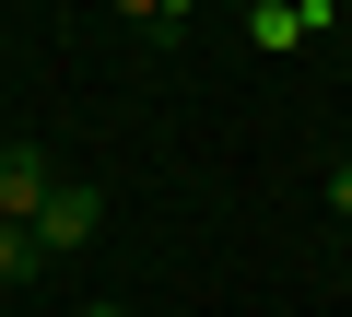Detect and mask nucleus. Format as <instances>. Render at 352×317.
Wrapping results in <instances>:
<instances>
[{"label": "nucleus", "instance_id": "f257e3e1", "mask_svg": "<svg viewBox=\"0 0 352 317\" xmlns=\"http://www.w3.org/2000/svg\"><path fill=\"white\" fill-rule=\"evenodd\" d=\"M47 188H59V177H47V153H24V141L0 153V223H36V212H47Z\"/></svg>", "mask_w": 352, "mask_h": 317}, {"label": "nucleus", "instance_id": "f03ea898", "mask_svg": "<svg viewBox=\"0 0 352 317\" xmlns=\"http://www.w3.org/2000/svg\"><path fill=\"white\" fill-rule=\"evenodd\" d=\"M94 223H106V200H94V188H47V212H36V247H82Z\"/></svg>", "mask_w": 352, "mask_h": 317}, {"label": "nucleus", "instance_id": "7ed1b4c3", "mask_svg": "<svg viewBox=\"0 0 352 317\" xmlns=\"http://www.w3.org/2000/svg\"><path fill=\"white\" fill-rule=\"evenodd\" d=\"M247 36H258V59H282V47H305V24H294V0H247Z\"/></svg>", "mask_w": 352, "mask_h": 317}, {"label": "nucleus", "instance_id": "20e7f679", "mask_svg": "<svg viewBox=\"0 0 352 317\" xmlns=\"http://www.w3.org/2000/svg\"><path fill=\"white\" fill-rule=\"evenodd\" d=\"M36 259H47L36 223H0V282H36Z\"/></svg>", "mask_w": 352, "mask_h": 317}, {"label": "nucleus", "instance_id": "39448f33", "mask_svg": "<svg viewBox=\"0 0 352 317\" xmlns=\"http://www.w3.org/2000/svg\"><path fill=\"white\" fill-rule=\"evenodd\" d=\"M118 12H129V24H164V36L188 24V12H176V0H118Z\"/></svg>", "mask_w": 352, "mask_h": 317}, {"label": "nucleus", "instance_id": "423d86ee", "mask_svg": "<svg viewBox=\"0 0 352 317\" xmlns=\"http://www.w3.org/2000/svg\"><path fill=\"white\" fill-rule=\"evenodd\" d=\"M329 212L352 223V153H340V165H329Z\"/></svg>", "mask_w": 352, "mask_h": 317}, {"label": "nucleus", "instance_id": "0eeeda50", "mask_svg": "<svg viewBox=\"0 0 352 317\" xmlns=\"http://www.w3.org/2000/svg\"><path fill=\"white\" fill-rule=\"evenodd\" d=\"M82 317H129V305H82Z\"/></svg>", "mask_w": 352, "mask_h": 317}]
</instances>
